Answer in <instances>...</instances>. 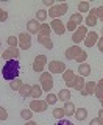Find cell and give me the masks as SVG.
Listing matches in <instances>:
<instances>
[{"label": "cell", "mask_w": 103, "mask_h": 125, "mask_svg": "<svg viewBox=\"0 0 103 125\" xmlns=\"http://www.w3.org/2000/svg\"><path fill=\"white\" fill-rule=\"evenodd\" d=\"M19 72H21V64L17 60H10L5 62L2 69V77L8 81H13L16 78H19Z\"/></svg>", "instance_id": "1"}, {"label": "cell", "mask_w": 103, "mask_h": 125, "mask_svg": "<svg viewBox=\"0 0 103 125\" xmlns=\"http://www.w3.org/2000/svg\"><path fill=\"white\" fill-rule=\"evenodd\" d=\"M38 34H39L38 39H39V42H41V44H44L49 50L53 49V42L49 39V38H50V27L47 25V23H42V25H41V28H39Z\"/></svg>", "instance_id": "2"}, {"label": "cell", "mask_w": 103, "mask_h": 125, "mask_svg": "<svg viewBox=\"0 0 103 125\" xmlns=\"http://www.w3.org/2000/svg\"><path fill=\"white\" fill-rule=\"evenodd\" d=\"M66 56L67 60H77V62H83L86 60V53L83 52L81 49H78V47H70L69 50L66 52Z\"/></svg>", "instance_id": "3"}, {"label": "cell", "mask_w": 103, "mask_h": 125, "mask_svg": "<svg viewBox=\"0 0 103 125\" xmlns=\"http://www.w3.org/2000/svg\"><path fill=\"white\" fill-rule=\"evenodd\" d=\"M67 3H59V5H53L50 8V11H49V16L50 17H53V19H58L59 16H62L67 11Z\"/></svg>", "instance_id": "4"}, {"label": "cell", "mask_w": 103, "mask_h": 125, "mask_svg": "<svg viewBox=\"0 0 103 125\" xmlns=\"http://www.w3.org/2000/svg\"><path fill=\"white\" fill-rule=\"evenodd\" d=\"M52 86H53V78L49 72H42L41 73V88L44 91H50Z\"/></svg>", "instance_id": "5"}, {"label": "cell", "mask_w": 103, "mask_h": 125, "mask_svg": "<svg viewBox=\"0 0 103 125\" xmlns=\"http://www.w3.org/2000/svg\"><path fill=\"white\" fill-rule=\"evenodd\" d=\"M83 22V16L80 13H77V14H73L72 17L69 19V22H67V30H70V31H75L78 28V25Z\"/></svg>", "instance_id": "6"}, {"label": "cell", "mask_w": 103, "mask_h": 125, "mask_svg": "<svg viewBox=\"0 0 103 125\" xmlns=\"http://www.w3.org/2000/svg\"><path fill=\"white\" fill-rule=\"evenodd\" d=\"M49 70L52 73H64L66 72V62L52 61V62H49Z\"/></svg>", "instance_id": "7"}, {"label": "cell", "mask_w": 103, "mask_h": 125, "mask_svg": "<svg viewBox=\"0 0 103 125\" xmlns=\"http://www.w3.org/2000/svg\"><path fill=\"white\" fill-rule=\"evenodd\" d=\"M45 62H47V56H45V55H39V56H36V58H34V62H33V70H34V72H42Z\"/></svg>", "instance_id": "8"}, {"label": "cell", "mask_w": 103, "mask_h": 125, "mask_svg": "<svg viewBox=\"0 0 103 125\" xmlns=\"http://www.w3.org/2000/svg\"><path fill=\"white\" fill-rule=\"evenodd\" d=\"M86 28L84 27H78L77 31H73V34H72V41L75 42V44H78V42H81V41H84V38H86Z\"/></svg>", "instance_id": "9"}, {"label": "cell", "mask_w": 103, "mask_h": 125, "mask_svg": "<svg viewBox=\"0 0 103 125\" xmlns=\"http://www.w3.org/2000/svg\"><path fill=\"white\" fill-rule=\"evenodd\" d=\"M47 102L44 100H39V99H34L33 102H31V105H30V108H31V111H45L47 109Z\"/></svg>", "instance_id": "10"}, {"label": "cell", "mask_w": 103, "mask_h": 125, "mask_svg": "<svg viewBox=\"0 0 103 125\" xmlns=\"http://www.w3.org/2000/svg\"><path fill=\"white\" fill-rule=\"evenodd\" d=\"M17 39H19V42H21V49H23V50L30 49V45H31V38H30V34L21 33Z\"/></svg>", "instance_id": "11"}, {"label": "cell", "mask_w": 103, "mask_h": 125, "mask_svg": "<svg viewBox=\"0 0 103 125\" xmlns=\"http://www.w3.org/2000/svg\"><path fill=\"white\" fill-rule=\"evenodd\" d=\"M19 55H21V52H19V50H16V49H8L6 52L2 53V58H3V60H6V61H10V60H16V58H19Z\"/></svg>", "instance_id": "12"}, {"label": "cell", "mask_w": 103, "mask_h": 125, "mask_svg": "<svg viewBox=\"0 0 103 125\" xmlns=\"http://www.w3.org/2000/svg\"><path fill=\"white\" fill-rule=\"evenodd\" d=\"M52 28L55 30V33H56V34H62V33L66 31L64 23L59 21V19H55V21H52Z\"/></svg>", "instance_id": "13"}, {"label": "cell", "mask_w": 103, "mask_h": 125, "mask_svg": "<svg viewBox=\"0 0 103 125\" xmlns=\"http://www.w3.org/2000/svg\"><path fill=\"white\" fill-rule=\"evenodd\" d=\"M67 88H75V89H78V91H81V89L84 88V80H83V77L81 75L75 77L73 80H72V83L67 86Z\"/></svg>", "instance_id": "14"}, {"label": "cell", "mask_w": 103, "mask_h": 125, "mask_svg": "<svg viewBox=\"0 0 103 125\" xmlns=\"http://www.w3.org/2000/svg\"><path fill=\"white\" fill-rule=\"evenodd\" d=\"M97 39H98V34L95 33V31H91L89 34H86V38H84V44L88 45V47H92V45L97 42Z\"/></svg>", "instance_id": "15"}, {"label": "cell", "mask_w": 103, "mask_h": 125, "mask_svg": "<svg viewBox=\"0 0 103 125\" xmlns=\"http://www.w3.org/2000/svg\"><path fill=\"white\" fill-rule=\"evenodd\" d=\"M95 86L97 83H94V81H89V83H86L84 84V89H81V95H89V94H92V92H95Z\"/></svg>", "instance_id": "16"}, {"label": "cell", "mask_w": 103, "mask_h": 125, "mask_svg": "<svg viewBox=\"0 0 103 125\" xmlns=\"http://www.w3.org/2000/svg\"><path fill=\"white\" fill-rule=\"evenodd\" d=\"M27 27H28V31H30V33H38L39 28H41V25H39V22L36 21V19H31V21H28Z\"/></svg>", "instance_id": "17"}, {"label": "cell", "mask_w": 103, "mask_h": 125, "mask_svg": "<svg viewBox=\"0 0 103 125\" xmlns=\"http://www.w3.org/2000/svg\"><path fill=\"white\" fill-rule=\"evenodd\" d=\"M56 97H58V100H61V102L66 103V102L70 100V91H69V89H61V91L58 92Z\"/></svg>", "instance_id": "18"}, {"label": "cell", "mask_w": 103, "mask_h": 125, "mask_svg": "<svg viewBox=\"0 0 103 125\" xmlns=\"http://www.w3.org/2000/svg\"><path fill=\"white\" fill-rule=\"evenodd\" d=\"M73 116L77 117V120H84L86 117H88V109L86 108H77Z\"/></svg>", "instance_id": "19"}, {"label": "cell", "mask_w": 103, "mask_h": 125, "mask_svg": "<svg viewBox=\"0 0 103 125\" xmlns=\"http://www.w3.org/2000/svg\"><path fill=\"white\" fill-rule=\"evenodd\" d=\"M78 72H80V75H81V77L89 75V73H91V66L88 64V62H81L80 67H78Z\"/></svg>", "instance_id": "20"}, {"label": "cell", "mask_w": 103, "mask_h": 125, "mask_svg": "<svg viewBox=\"0 0 103 125\" xmlns=\"http://www.w3.org/2000/svg\"><path fill=\"white\" fill-rule=\"evenodd\" d=\"M86 23H88L89 27L97 25V16H95V11H94V10L89 11V16H88V19H86Z\"/></svg>", "instance_id": "21"}, {"label": "cell", "mask_w": 103, "mask_h": 125, "mask_svg": "<svg viewBox=\"0 0 103 125\" xmlns=\"http://www.w3.org/2000/svg\"><path fill=\"white\" fill-rule=\"evenodd\" d=\"M64 113H66V116H73L75 114V106H73V103L72 102H66L64 103Z\"/></svg>", "instance_id": "22"}, {"label": "cell", "mask_w": 103, "mask_h": 125, "mask_svg": "<svg viewBox=\"0 0 103 125\" xmlns=\"http://www.w3.org/2000/svg\"><path fill=\"white\" fill-rule=\"evenodd\" d=\"M95 95H97V99L100 100V102L103 100V78H102V80L97 83V88H95Z\"/></svg>", "instance_id": "23"}, {"label": "cell", "mask_w": 103, "mask_h": 125, "mask_svg": "<svg viewBox=\"0 0 103 125\" xmlns=\"http://www.w3.org/2000/svg\"><path fill=\"white\" fill-rule=\"evenodd\" d=\"M41 94H42V89L39 88V84L31 86V95L30 97H33V99H39V97H41Z\"/></svg>", "instance_id": "24"}, {"label": "cell", "mask_w": 103, "mask_h": 125, "mask_svg": "<svg viewBox=\"0 0 103 125\" xmlns=\"http://www.w3.org/2000/svg\"><path fill=\"white\" fill-rule=\"evenodd\" d=\"M75 78V75H73V72L70 69H67L66 72H64V81H66V86H69L70 83H72V80Z\"/></svg>", "instance_id": "25"}, {"label": "cell", "mask_w": 103, "mask_h": 125, "mask_svg": "<svg viewBox=\"0 0 103 125\" xmlns=\"http://www.w3.org/2000/svg\"><path fill=\"white\" fill-rule=\"evenodd\" d=\"M21 95L22 97H28V95H31V86L30 84H22V88H21Z\"/></svg>", "instance_id": "26"}, {"label": "cell", "mask_w": 103, "mask_h": 125, "mask_svg": "<svg viewBox=\"0 0 103 125\" xmlns=\"http://www.w3.org/2000/svg\"><path fill=\"white\" fill-rule=\"evenodd\" d=\"M22 81L19 80V78H16V80H13L11 81V84H10V88L13 89V91H21V88H22Z\"/></svg>", "instance_id": "27"}, {"label": "cell", "mask_w": 103, "mask_h": 125, "mask_svg": "<svg viewBox=\"0 0 103 125\" xmlns=\"http://www.w3.org/2000/svg\"><path fill=\"white\" fill-rule=\"evenodd\" d=\"M47 16H49V13H47V11L45 10H39L38 11V13H36V21L39 22V21H45V19H47Z\"/></svg>", "instance_id": "28"}, {"label": "cell", "mask_w": 103, "mask_h": 125, "mask_svg": "<svg viewBox=\"0 0 103 125\" xmlns=\"http://www.w3.org/2000/svg\"><path fill=\"white\" fill-rule=\"evenodd\" d=\"M64 114H66V113H64V109H62V108H55L53 109V117H56V119H59V120L64 117Z\"/></svg>", "instance_id": "29"}, {"label": "cell", "mask_w": 103, "mask_h": 125, "mask_svg": "<svg viewBox=\"0 0 103 125\" xmlns=\"http://www.w3.org/2000/svg\"><path fill=\"white\" fill-rule=\"evenodd\" d=\"M21 116H22V119L28 120V119H31V116H33V113H31V109H22Z\"/></svg>", "instance_id": "30"}, {"label": "cell", "mask_w": 103, "mask_h": 125, "mask_svg": "<svg viewBox=\"0 0 103 125\" xmlns=\"http://www.w3.org/2000/svg\"><path fill=\"white\" fill-rule=\"evenodd\" d=\"M78 10H80V13H86V11H89V3L80 2V3H78Z\"/></svg>", "instance_id": "31"}, {"label": "cell", "mask_w": 103, "mask_h": 125, "mask_svg": "<svg viewBox=\"0 0 103 125\" xmlns=\"http://www.w3.org/2000/svg\"><path fill=\"white\" fill-rule=\"evenodd\" d=\"M8 45H10V49H16V45H17V38L10 36L8 38Z\"/></svg>", "instance_id": "32"}, {"label": "cell", "mask_w": 103, "mask_h": 125, "mask_svg": "<svg viewBox=\"0 0 103 125\" xmlns=\"http://www.w3.org/2000/svg\"><path fill=\"white\" fill-rule=\"evenodd\" d=\"M56 102H58V97L55 94H49L47 95V103H56Z\"/></svg>", "instance_id": "33"}, {"label": "cell", "mask_w": 103, "mask_h": 125, "mask_svg": "<svg viewBox=\"0 0 103 125\" xmlns=\"http://www.w3.org/2000/svg\"><path fill=\"white\" fill-rule=\"evenodd\" d=\"M94 11H95V16H97V17H100L102 22H103V6H98V8H95Z\"/></svg>", "instance_id": "34"}, {"label": "cell", "mask_w": 103, "mask_h": 125, "mask_svg": "<svg viewBox=\"0 0 103 125\" xmlns=\"http://www.w3.org/2000/svg\"><path fill=\"white\" fill-rule=\"evenodd\" d=\"M0 119H2V120H6V119H8V113H6V109H5V108H2V106H0Z\"/></svg>", "instance_id": "35"}, {"label": "cell", "mask_w": 103, "mask_h": 125, "mask_svg": "<svg viewBox=\"0 0 103 125\" xmlns=\"http://www.w3.org/2000/svg\"><path fill=\"white\" fill-rule=\"evenodd\" d=\"M6 19H8V14H6V11L0 10V22H5Z\"/></svg>", "instance_id": "36"}, {"label": "cell", "mask_w": 103, "mask_h": 125, "mask_svg": "<svg viewBox=\"0 0 103 125\" xmlns=\"http://www.w3.org/2000/svg\"><path fill=\"white\" fill-rule=\"evenodd\" d=\"M55 125H73L72 122H70V120H64V119H61V120H58L56 124Z\"/></svg>", "instance_id": "37"}, {"label": "cell", "mask_w": 103, "mask_h": 125, "mask_svg": "<svg viewBox=\"0 0 103 125\" xmlns=\"http://www.w3.org/2000/svg\"><path fill=\"white\" fill-rule=\"evenodd\" d=\"M91 125H103V124H102V120L98 119V117H95V119L91 120Z\"/></svg>", "instance_id": "38"}, {"label": "cell", "mask_w": 103, "mask_h": 125, "mask_svg": "<svg viewBox=\"0 0 103 125\" xmlns=\"http://www.w3.org/2000/svg\"><path fill=\"white\" fill-rule=\"evenodd\" d=\"M44 3H45L47 6H50V8H52V6L55 5V3H53V0H44Z\"/></svg>", "instance_id": "39"}, {"label": "cell", "mask_w": 103, "mask_h": 125, "mask_svg": "<svg viewBox=\"0 0 103 125\" xmlns=\"http://www.w3.org/2000/svg\"><path fill=\"white\" fill-rule=\"evenodd\" d=\"M98 49H100L102 52H103V38H100V39H98Z\"/></svg>", "instance_id": "40"}, {"label": "cell", "mask_w": 103, "mask_h": 125, "mask_svg": "<svg viewBox=\"0 0 103 125\" xmlns=\"http://www.w3.org/2000/svg\"><path fill=\"white\" fill-rule=\"evenodd\" d=\"M25 125H38V124H36V122H33V120H30V122H27Z\"/></svg>", "instance_id": "41"}, {"label": "cell", "mask_w": 103, "mask_h": 125, "mask_svg": "<svg viewBox=\"0 0 103 125\" xmlns=\"http://www.w3.org/2000/svg\"><path fill=\"white\" fill-rule=\"evenodd\" d=\"M0 47H2V41H0Z\"/></svg>", "instance_id": "42"}, {"label": "cell", "mask_w": 103, "mask_h": 125, "mask_svg": "<svg viewBox=\"0 0 103 125\" xmlns=\"http://www.w3.org/2000/svg\"><path fill=\"white\" fill-rule=\"evenodd\" d=\"M102 34H103V28H102Z\"/></svg>", "instance_id": "43"}]
</instances>
